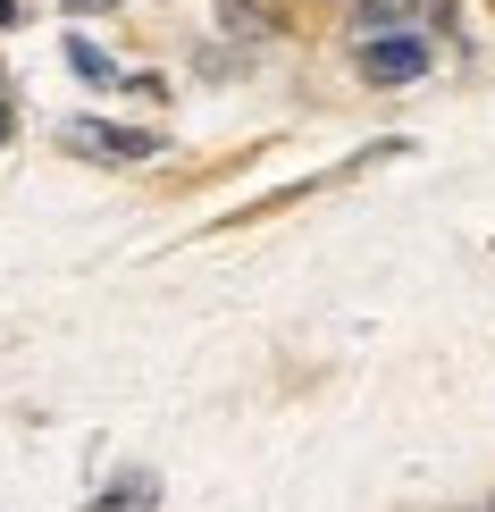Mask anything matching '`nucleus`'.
Listing matches in <instances>:
<instances>
[{"mask_svg":"<svg viewBox=\"0 0 495 512\" xmlns=\"http://www.w3.org/2000/svg\"><path fill=\"white\" fill-rule=\"evenodd\" d=\"M361 76H370V84H412V76H428V42L420 34H370V42H361Z\"/></svg>","mask_w":495,"mask_h":512,"instance_id":"1","label":"nucleus"},{"mask_svg":"<svg viewBox=\"0 0 495 512\" xmlns=\"http://www.w3.org/2000/svg\"><path fill=\"white\" fill-rule=\"evenodd\" d=\"M68 152H84V160H152V152H160V135H143V126L76 118V126H68Z\"/></svg>","mask_w":495,"mask_h":512,"instance_id":"2","label":"nucleus"},{"mask_svg":"<svg viewBox=\"0 0 495 512\" xmlns=\"http://www.w3.org/2000/svg\"><path fill=\"white\" fill-rule=\"evenodd\" d=\"M68 9H110V0H68Z\"/></svg>","mask_w":495,"mask_h":512,"instance_id":"3","label":"nucleus"},{"mask_svg":"<svg viewBox=\"0 0 495 512\" xmlns=\"http://www.w3.org/2000/svg\"><path fill=\"white\" fill-rule=\"evenodd\" d=\"M0 143H9V101H0Z\"/></svg>","mask_w":495,"mask_h":512,"instance_id":"4","label":"nucleus"},{"mask_svg":"<svg viewBox=\"0 0 495 512\" xmlns=\"http://www.w3.org/2000/svg\"><path fill=\"white\" fill-rule=\"evenodd\" d=\"M370 9H403V0H370Z\"/></svg>","mask_w":495,"mask_h":512,"instance_id":"5","label":"nucleus"}]
</instances>
